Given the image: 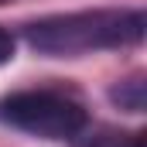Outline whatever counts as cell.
I'll return each instance as SVG.
<instances>
[{
    "label": "cell",
    "mask_w": 147,
    "mask_h": 147,
    "mask_svg": "<svg viewBox=\"0 0 147 147\" xmlns=\"http://www.w3.org/2000/svg\"><path fill=\"white\" fill-rule=\"evenodd\" d=\"M147 31L144 10H79L28 24V41L41 55H86L99 48L137 45Z\"/></svg>",
    "instance_id": "cell-1"
},
{
    "label": "cell",
    "mask_w": 147,
    "mask_h": 147,
    "mask_svg": "<svg viewBox=\"0 0 147 147\" xmlns=\"http://www.w3.org/2000/svg\"><path fill=\"white\" fill-rule=\"evenodd\" d=\"M0 116L31 134V137H45V140H72L86 130L89 116L86 110L69 99V96H58V92H14L10 99H3L0 106Z\"/></svg>",
    "instance_id": "cell-2"
},
{
    "label": "cell",
    "mask_w": 147,
    "mask_h": 147,
    "mask_svg": "<svg viewBox=\"0 0 147 147\" xmlns=\"http://www.w3.org/2000/svg\"><path fill=\"white\" fill-rule=\"evenodd\" d=\"M110 99L120 106V110H127V113H144V106H147L144 75H134V79H127V82L113 86V89H110Z\"/></svg>",
    "instance_id": "cell-3"
},
{
    "label": "cell",
    "mask_w": 147,
    "mask_h": 147,
    "mask_svg": "<svg viewBox=\"0 0 147 147\" xmlns=\"http://www.w3.org/2000/svg\"><path fill=\"white\" fill-rule=\"evenodd\" d=\"M14 48H17L14 34H10L7 28H0V65H7V62L14 58Z\"/></svg>",
    "instance_id": "cell-4"
},
{
    "label": "cell",
    "mask_w": 147,
    "mask_h": 147,
    "mask_svg": "<svg viewBox=\"0 0 147 147\" xmlns=\"http://www.w3.org/2000/svg\"><path fill=\"white\" fill-rule=\"evenodd\" d=\"M116 147H144V134H134V137H127L123 144H116Z\"/></svg>",
    "instance_id": "cell-5"
}]
</instances>
